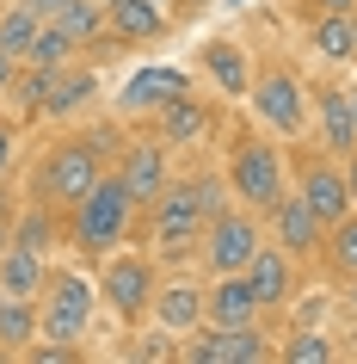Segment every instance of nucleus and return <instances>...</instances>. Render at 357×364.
Returning a JSON list of instances; mask_svg holds the SVG:
<instances>
[{
	"label": "nucleus",
	"mask_w": 357,
	"mask_h": 364,
	"mask_svg": "<svg viewBox=\"0 0 357 364\" xmlns=\"http://www.w3.org/2000/svg\"><path fill=\"white\" fill-rule=\"evenodd\" d=\"M38 25H43V13L31 6V0H19V6H6V13H0V50L25 62V50H31V38H38Z\"/></svg>",
	"instance_id": "obj_26"
},
{
	"label": "nucleus",
	"mask_w": 357,
	"mask_h": 364,
	"mask_svg": "<svg viewBox=\"0 0 357 364\" xmlns=\"http://www.w3.org/2000/svg\"><path fill=\"white\" fill-rule=\"evenodd\" d=\"M197 62H204V75L216 80V93H228V99H246V93H253V62H246L241 43L216 38V43L197 50Z\"/></svg>",
	"instance_id": "obj_19"
},
{
	"label": "nucleus",
	"mask_w": 357,
	"mask_h": 364,
	"mask_svg": "<svg viewBox=\"0 0 357 364\" xmlns=\"http://www.w3.org/2000/svg\"><path fill=\"white\" fill-rule=\"evenodd\" d=\"M253 112H259V124L271 136H283V142H302L308 136V124H314V87L290 68V62H271V68H259L253 75Z\"/></svg>",
	"instance_id": "obj_4"
},
{
	"label": "nucleus",
	"mask_w": 357,
	"mask_h": 364,
	"mask_svg": "<svg viewBox=\"0 0 357 364\" xmlns=\"http://www.w3.org/2000/svg\"><path fill=\"white\" fill-rule=\"evenodd\" d=\"M43 278H50V259H43L38 247H19V241L0 247V290H6V296H38Z\"/></svg>",
	"instance_id": "obj_21"
},
{
	"label": "nucleus",
	"mask_w": 357,
	"mask_h": 364,
	"mask_svg": "<svg viewBox=\"0 0 357 364\" xmlns=\"http://www.w3.org/2000/svg\"><path fill=\"white\" fill-rule=\"evenodd\" d=\"M0 296H6V290H0Z\"/></svg>",
	"instance_id": "obj_38"
},
{
	"label": "nucleus",
	"mask_w": 357,
	"mask_h": 364,
	"mask_svg": "<svg viewBox=\"0 0 357 364\" xmlns=\"http://www.w3.org/2000/svg\"><path fill=\"white\" fill-rule=\"evenodd\" d=\"M56 75L62 68H38V62H19V80H13V99H19L31 117H43L50 93H56Z\"/></svg>",
	"instance_id": "obj_29"
},
{
	"label": "nucleus",
	"mask_w": 357,
	"mask_h": 364,
	"mask_svg": "<svg viewBox=\"0 0 357 364\" xmlns=\"http://www.w3.org/2000/svg\"><path fill=\"white\" fill-rule=\"evenodd\" d=\"M191 80L179 75V68H142V75H130L123 80V93H117V105L123 112H160L172 93H185Z\"/></svg>",
	"instance_id": "obj_20"
},
{
	"label": "nucleus",
	"mask_w": 357,
	"mask_h": 364,
	"mask_svg": "<svg viewBox=\"0 0 357 364\" xmlns=\"http://www.w3.org/2000/svg\"><path fill=\"white\" fill-rule=\"evenodd\" d=\"M13 161H19V130H13V124H0V179L13 173Z\"/></svg>",
	"instance_id": "obj_32"
},
{
	"label": "nucleus",
	"mask_w": 357,
	"mask_h": 364,
	"mask_svg": "<svg viewBox=\"0 0 357 364\" xmlns=\"http://www.w3.org/2000/svg\"><path fill=\"white\" fill-rule=\"evenodd\" d=\"M136 216H142V204H136V198L123 192V179L105 167L93 186L80 192V204H68V210H62V235L75 241L80 259H105V253H117L123 241H130Z\"/></svg>",
	"instance_id": "obj_1"
},
{
	"label": "nucleus",
	"mask_w": 357,
	"mask_h": 364,
	"mask_svg": "<svg viewBox=\"0 0 357 364\" xmlns=\"http://www.w3.org/2000/svg\"><path fill=\"white\" fill-rule=\"evenodd\" d=\"M6 241H13V210L0 204V247H6Z\"/></svg>",
	"instance_id": "obj_36"
},
{
	"label": "nucleus",
	"mask_w": 357,
	"mask_h": 364,
	"mask_svg": "<svg viewBox=\"0 0 357 364\" xmlns=\"http://www.w3.org/2000/svg\"><path fill=\"white\" fill-rule=\"evenodd\" d=\"M99 309V284L87 272H50L38 290V340L50 346H80L87 340V321Z\"/></svg>",
	"instance_id": "obj_5"
},
{
	"label": "nucleus",
	"mask_w": 357,
	"mask_h": 364,
	"mask_svg": "<svg viewBox=\"0 0 357 364\" xmlns=\"http://www.w3.org/2000/svg\"><path fill=\"white\" fill-rule=\"evenodd\" d=\"M314 13H357V0H314Z\"/></svg>",
	"instance_id": "obj_35"
},
{
	"label": "nucleus",
	"mask_w": 357,
	"mask_h": 364,
	"mask_svg": "<svg viewBox=\"0 0 357 364\" xmlns=\"http://www.w3.org/2000/svg\"><path fill=\"white\" fill-rule=\"evenodd\" d=\"M93 93H99V75H93V68H75V62H68V68L56 75V93H50V105H43V117H68V112H80Z\"/></svg>",
	"instance_id": "obj_24"
},
{
	"label": "nucleus",
	"mask_w": 357,
	"mask_h": 364,
	"mask_svg": "<svg viewBox=\"0 0 357 364\" xmlns=\"http://www.w3.org/2000/svg\"><path fill=\"white\" fill-rule=\"evenodd\" d=\"M278 358H283V364H333L339 346L326 340L320 327H302V333H290V340L278 346Z\"/></svg>",
	"instance_id": "obj_30"
},
{
	"label": "nucleus",
	"mask_w": 357,
	"mask_h": 364,
	"mask_svg": "<svg viewBox=\"0 0 357 364\" xmlns=\"http://www.w3.org/2000/svg\"><path fill=\"white\" fill-rule=\"evenodd\" d=\"M320 259H326V272L333 278H357V210L339 216L333 229H326V241H320Z\"/></svg>",
	"instance_id": "obj_25"
},
{
	"label": "nucleus",
	"mask_w": 357,
	"mask_h": 364,
	"mask_svg": "<svg viewBox=\"0 0 357 364\" xmlns=\"http://www.w3.org/2000/svg\"><path fill=\"white\" fill-rule=\"evenodd\" d=\"M99 13H105L99 0H62V6L50 13V19H56V25H62V31H68L75 43H87V38L99 31Z\"/></svg>",
	"instance_id": "obj_31"
},
{
	"label": "nucleus",
	"mask_w": 357,
	"mask_h": 364,
	"mask_svg": "<svg viewBox=\"0 0 357 364\" xmlns=\"http://www.w3.org/2000/svg\"><path fill=\"white\" fill-rule=\"evenodd\" d=\"M265 247V216L259 210H246V204H228V210L209 216V229H204V266L209 272H246V259Z\"/></svg>",
	"instance_id": "obj_9"
},
{
	"label": "nucleus",
	"mask_w": 357,
	"mask_h": 364,
	"mask_svg": "<svg viewBox=\"0 0 357 364\" xmlns=\"http://www.w3.org/2000/svg\"><path fill=\"white\" fill-rule=\"evenodd\" d=\"M259 315L265 309L253 296V284H246V272H216V284H204V321L246 327V321H259Z\"/></svg>",
	"instance_id": "obj_14"
},
{
	"label": "nucleus",
	"mask_w": 357,
	"mask_h": 364,
	"mask_svg": "<svg viewBox=\"0 0 357 364\" xmlns=\"http://www.w3.org/2000/svg\"><path fill=\"white\" fill-rule=\"evenodd\" d=\"M111 154H117L111 130H80V136H68V142H50V154H43L38 173H31V204H50V210L80 204V192L105 173Z\"/></svg>",
	"instance_id": "obj_2"
},
{
	"label": "nucleus",
	"mask_w": 357,
	"mask_h": 364,
	"mask_svg": "<svg viewBox=\"0 0 357 364\" xmlns=\"http://www.w3.org/2000/svg\"><path fill=\"white\" fill-rule=\"evenodd\" d=\"M38 340V296H0V352H31Z\"/></svg>",
	"instance_id": "obj_23"
},
{
	"label": "nucleus",
	"mask_w": 357,
	"mask_h": 364,
	"mask_svg": "<svg viewBox=\"0 0 357 364\" xmlns=\"http://www.w3.org/2000/svg\"><path fill=\"white\" fill-rule=\"evenodd\" d=\"M265 241H278L296 266H308V259H320V241H326V223H320L308 204H302V192H283L271 210H265Z\"/></svg>",
	"instance_id": "obj_11"
},
{
	"label": "nucleus",
	"mask_w": 357,
	"mask_h": 364,
	"mask_svg": "<svg viewBox=\"0 0 357 364\" xmlns=\"http://www.w3.org/2000/svg\"><path fill=\"white\" fill-rule=\"evenodd\" d=\"M117 179H123V192L148 210L154 198L167 192V179H172V149L160 142V136H136V142H117Z\"/></svg>",
	"instance_id": "obj_10"
},
{
	"label": "nucleus",
	"mask_w": 357,
	"mask_h": 364,
	"mask_svg": "<svg viewBox=\"0 0 357 364\" xmlns=\"http://www.w3.org/2000/svg\"><path fill=\"white\" fill-rule=\"evenodd\" d=\"M179 358L185 364H265V358H278V346H271V333L259 321H246V327L197 321L185 333V346H179Z\"/></svg>",
	"instance_id": "obj_8"
},
{
	"label": "nucleus",
	"mask_w": 357,
	"mask_h": 364,
	"mask_svg": "<svg viewBox=\"0 0 357 364\" xmlns=\"http://www.w3.org/2000/svg\"><path fill=\"white\" fill-rule=\"evenodd\" d=\"M154 284H160V259L154 253H136V247H117L99 259V303L111 309L123 327L148 321L154 309Z\"/></svg>",
	"instance_id": "obj_7"
},
{
	"label": "nucleus",
	"mask_w": 357,
	"mask_h": 364,
	"mask_svg": "<svg viewBox=\"0 0 357 364\" xmlns=\"http://www.w3.org/2000/svg\"><path fill=\"white\" fill-rule=\"evenodd\" d=\"M99 6H111V0H99Z\"/></svg>",
	"instance_id": "obj_37"
},
{
	"label": "nucleus",
	"mask_w": 357,
	"mask_h": 364,
	"mask_svg": "<svg viewBox=\"0 0 357 364\" xmlns=\"http://www.w3.org/2000/svg\"><path fill=\"white\" fill-rule=\"evenodd\" d=\"M148 321L167 327V333H191V327L204 321V284H197V278H160V284H154Z\"/></svg>",
	"instance_id": "obj_16"
},
{
	"label": "nucleus",
	"mask_w": 357,
	"mask_h": 364,
	"mask_svg": "<svg viewBox=\"0 0 357 364\" xmlns=\"http://www.w3.org/2000/svg\"><path fill=\"white\" fill-rule=\"evenodd\" d=\"M228 192H234V204H246V210H271L283 192H290V161H283L278 142H265V136H241L234 142V154H228Z\"/></svg>",
	"instance_id": "obj_6"
},
{
	"label": "nucleus",
	"mask_w": 357,
	"mask_h": 364,
	"mask_svg": "<svg viewBox=\"0 0 357 364\" xmlns=\"http://www.w3.org/2000/svg\"><path fill=\"white\" fill-rule=\"evenodd\" d=\"M75 50H80V43L68 38L56 19H43L38 38H31V50H25V62H38V68H68V62H75Z\"/></svg>",
	"instance_id": "obj_27"
},
{
	"label": "nucleus",
	"mask_w": 357,
	"mask_h": 364,
	"mask_svg": "<svg viewBox=\"0 0 357 364\" xmlns=\"http://www.w3.org/2000/svg\"><path fill=\"white\" fill-rule=\"evenodd\" d=\"M105 19H111V38L154 43V38H167V31H172V6H167V0H111Z\"/></svg>",
	"instance_id": "obj_18"
},
{
	"label": "nucleus",
	"mask_w": 357,
	"mask_h": 364,
	"mask_svg": "<svg viewBox=\"0 0 357 364\" xmlns=\"http://www.w3.org/2000/svg\"><path fill=\"white\" fill-rule=\"evenodd\" d=\"M308 43L326 62H357V13H314L308 19Z\"/></svg>",
	"instance_id": "obj_22"
},
{
	"label": "nucleus",
	"mask_w": 357,
	"mask_h": 364,
	"mask_svg": "<svg viewBox=\"0 0 357 364\" xmlns=\"http://www.w3.org/2000/svg\"><path fill=\"white\" fill-rule=\"evenodd\" d=\"M314 130L326 154H351L357 149V112L345 87H314Z\"/></svg>",
	"instance_id": "obj_17"
},
{
	"label": "nucleus",
	"mask_w": 357,
	"mask_h": 364,
	"mask_svg": "<svg viewBox=\"0 0 357 364\" xmlns=\"http://www.w3.org/2000/svg\"><path fill=\"white\" fill-rule=\"evenodd\" d=\"M296 192H302V204L333 229L339 216H351L357 204H351V186H345V167H339V154H308L296 167Z\"/></svg>",
	"instance_id": "obj_12"
},
{
	"label": "nucleus",
	"mask_w": 357,
	"mask_h": 364,
	"mask_svg": "<svg viewBox=\"0 0 357 364\" xmlns=\"http://www.w3.org/2000/svg\"><path fill=\"white\" fill-rule=\"evenodd\" d=\"M13 80H19V56L0 50V99H13Z\"/></svg>",
	"instance_id": "obj_33"
},
{
	"label": "nucleus",
	"mask_w": 357,
	"mask_h": 364,
	"mask_svg": "<svg viewBox=\"0 0 357 364\" xmlns=\"http://www.w3.org/2000/svg\"><path fill=\"white\" fill-rule=\"evenodd\" d=\"M56 235H62V210H50V204H31V210L13 223V241H19V247H38V253L56 247Z\"/></svg>",
	"instance_id": "obj_28"
},
{
	"label": "nucleus",
	"mask_w": 357,
	"mask_h": 364,
	"mask_svg": "<svg viewBox=\"0 0 357 364\" xmlns=\"http://www.w3.org/2000/svg\"><path fill=\"white\" fill-rule=\"evenodd\" d=\"M204 229H209V210L197 198V179H167V192L148 204V241H154V259H191L204 247Z\"/></svg>",
	"instance_id": "obj_3"
},
{
	"label": "nucleus",
	"mask_w": 357,
	"mask_h": 364,
	"mask_svg": "<svg viewBox=\"0 0 357 364\" xmlns=\"http://www.w3.org/2000/svg\"><path fill=\"white\" fill-rule=\"evenodd\" d=\"M246 284H253L259 309H283L290 296H296V259H290L278 241H265V247L246 259Z\"/></svg>",
	"instance_id": "obj_15"
},
{
	"label": "nucleus",
	"mask_w": 357,
	"mask_h": 364,
	"mask_svg": "<svg viewBox=\"0 0 357 364\" xmlns=\"http://www.w3.org/2000/svg\"><path fill=\"white\" fill-rule=\"evenodd\" d=\"M209 130H216V105H204V99L191 93H172L160 112H154V136L167 142V149H197V142H209Z\"/></svg>",
	"instance_id": "obj_13"
},
{
	"label": "nucleus",
	"mask_w": 357,
	"mask_h": 364,
	"mask_svg": "<svg viewBox=\"0 0 357 364\" xmlns=\"http://www.w3.org/2000/svg\"><path fill=\"white\" fill-rule=\"evenodd\" d=\"M339 167H345V186H351V204H357V149L339 154Z\"/></svg>",
	"instance_id": "obj_34"
}]
</instances>
